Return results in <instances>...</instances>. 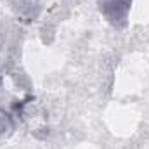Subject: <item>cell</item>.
Here are the masks:
<instances>
[{
    "label": "cell",
    "instance_id": "cell-1",
    "mask_svg": "<svg viewBox=\"0 0 149 149\" xmlns=\"http://www.w3.org/2000/svg\"><path fill=\"white\" fill-rule=\"evenodd\" d=\"M130 9L132 0H99V12L116 30H123L128 24Z\"/></svg>",
    "mask_w": 149,
    "mask_h": 149
}]
</instances>
